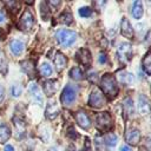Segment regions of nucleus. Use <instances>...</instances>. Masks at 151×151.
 Segmentation results:
<instances>
[{
  "mask_svg": "<svg viewBox=\"0 0 151 151\" xmlns=\"http://www.w3.org/2000/svg\"><path fill=\"white\" fill-rule=\"evenodd\" d=\"M78 13H79L80 17H83V18H87V17H90V15L92 14V9H91L90 7H81V8H79Z\"/></svg>",
  "mask_w": 151,
  "mask_h": 151,
  "instance_id": "33",
  "label": "nucleus"
},
{
  "mask_svg": "<svg viewBox=\"0 0 151 151\" xmlns=\"http://www.w3.org/2000/svg\"><path fill=\"white\" fill-rule=\"evenodd\" d=\"M100 88L109 98H114L118 93V86L114 77L110 73H105L100 80Z\"/></svg>",
  "mask_w": 151,
  "mask_h": 151,
  "instance_id": "1",
  "label": "nucleus"
},
{
  "mask_svg": "<svg viewBox=\"0 0 151 151\" xmlns=\"http://www.w3.org/2000/svg\"><path fill=\"white\" fill-rule=\"evenodd\" d=\"M55 38L59 45H61L63 47H70L76 42L78 35L74 31L71 29H58L55 33Z\"/></svg>",
  "mask_w": 151,
  "mask_h": 151,
  "instance_id": "2",
  "label": "nucleus"
},
{
  "mask_svg": "<svg viewBox=\"0 0 151 151\" xmlns=\"http://www.w3.org/2000/svg\"><path fill=\"white\" fill-rule=\"evenodd\" d=\"M21 92H22V87H21L20 84H13L12 85V87H11V94H12V97L18 98V97H20Z\"/></svg>",
  "mask_w": 151,
  "mask_h": 151,
  "instance_id": "29",
  "label": "nucleus"
},
{
  "mask_svg": "<svg viewBox=\"0 0 151 151\" xmlns=\"http://www.w3.org/2000/svg\"><path fill=\"white\" fill-rule=\"evenodd\" d=\"M117 55H118V59L122 63H127L131 59V57H132L131 44H129L126 41L120 42L118 45V48H117Z\"/></svg>",
  "mask_w": 151,
  "mask_h": 151,
  "instance_id": "6",
  "label": "nucleus"
},
{
  "mask_svg": "<svg viewBox=\"0 0 151 151\" xmlns=\"http://www.w3.org/2000/svg\"><path fill=\"white\" fill-rule=\"evenodd\" d=\"M118 142V137L114 134V133H107L105 137H104V143H105V146H109V147H113Z\"/></svg>",
  "mask_w": 151,
  "mask_h": 151,
  "instance_id": "26",
  "label": "nucleus"
},
{
  "mask_svg": "<svg viewBox=\"0 0 151 151\" xmlns=\"http://www.w3.org/2000/svg\"><path fill=\"white\" fill-rule=\"evenodd\" d=\"M139 138H140V132L138 129L136 127H130L127 129L126 131V134H125V139L129 144L131 145H136L138 142H139Z\"/></svg>",
  "mask_w": 151,
  "mask_h": 151,
  "instance_id": "11",
  "label": "nucleus"
},
{
  "mask_svg": "<svg viewBox=\"0 0 151 151\" xmlns=\"http://www.w3.org/2000/svg\"><path fill=\"white\" fill-rule=\"evenodd\" d=\"M59 21H60L61 24L70 25V24L73 21V17H72V14H71L70 12H64V13L60 14V17H59Z\"/></svg>",
  "mask_w": 151,
  "mask_h": 151,
  "instance_id": "28",
  "label": "nucleus"
},
{
  "mask_svg": "<svg viewBox=\"0 0 151 151\" xmlns=\"http://www.w3.org/2000/svg\"><path fill=\"white\" fill-rule=\"evenodd\" d=\"M74 118H76V120H77V123H78V125L80 127L87 130L91 126V120H90V118H88V116H87V113L85 111H81L80 110V111L76 112Z\"/></svg>",
  "mask_w": 151,
  "mask_h": 151,
  "instance_id": "10",
  "label": "nucleus"
},
{
  "mask_svg": "<svg viewBox=\"0 0 151 151\" xmlns=\"http://www.w3.org/2000/svg\"><path fill=\"white\" fill-rule=\"evenodd\" d=\"M6 21V14L2 9H0V24H4Z\"/></svg>",
  "mask_w": 151,
  "mask_h": 151,
  "instance_id": "36",
  "label": "nucleus"
},
{
  "mask_svg": "<svg viewBox=\"0 0 151 151\" xmlns=\"http://www.w3.org/2000/svg\"><path fill=\"white\" fill-rule=\"evenodd\" d=\"M34 26V14L31 12V9H26L21 18L19 19V22H18V27L19 29L21 31H25V32H28L33 28Z\"/></svg>",
  "mask_w": 151,
  "mask_h": 151,
  "instance_id": "4",
  "label": "nucleus"
},
{
  "mask_svg": "<svg viewBox=\"0 0 151 151\" xmlns=\"http://www.w3.org/2000/svg\"><path fill=\"white\" fill-rule=\"evenodd\" d=\"M68 74H70V77H71L72 79H74V80H81V79H84V72H83V70H81L80 67H78V66L72 67V68L70 70Z\"/></svg>",
  "mask_w": 151,
  "mask_h": 151,
  "instance_id": "24",
  "label": "nucleus"
},
{
  "mask_svg": "<svg viewBox=\"0 0 151 151\" xmlns=\"http://www.w3.org/2000/svg\"><path fill=\"white\" fill-rule=\"evenodd\" d=\"M120 33L125 38H129V39L133 38V28H132L130 21L126 18H122V21H120Z\"/></svg>",
  "mask_w": 151,
  "mask_h": 151,
  "instance_id": "12",
  "label": "nucleus"
},
{
  "mask_svg": "<svg viewBox=\"0 0 151 151\" xmlns=\"http://www.w3.org/2000/svg\"><path fill=\"white\" fill-rule=\"evenodd\" d=\"M96 79H97L96 73H94V72H93V73H91V80H92V81H96Z\"/></svg>",
  "mask_w": 151,
  "mask_h": 151,
  "instance_id": "41",
  "label": "nucleus"
},
{
  "mask_svg": "<svg viewBox=\"0 0 151 151\" xmlns=\"http://www.w3.org/2000/svg\"><path fill=\"white\" fill-rule=\"evenodd\" d=\"M40 72H41V74L44 77L48 78V77H51L53 74V68H52V66L48 63H42L40 65Z\"/></svg>",
  "mask_w": 151,
  "mask_h": 151,
  "instance_id": "27",
  "label": "nucleus"
},
{
  "mask_svg": "<svg viewBox=\"0 0 151 151\" xmlns=\"http://www.w3.org/2000/svg\"><path fill=\"white\" fill-rule=\"evenodd\" d=\"M120 151H133V150H132L131 146H129V145H124V146H122Z\"/></svg>",
  "mask_w": 151,
  "mask_h": 151,
  "instance_id": "38",
  "label": "nucleus"
},
{
  "mask_svg": "<svg viewBox=\"0 0 151 151\" xmlns=\"http://www.w3.org/2000/svg\"><path fill=\"white\" fill-rule=\"evenodd\" d=\"M50 151H57V149L55 147H52V149H50Z\"/></svg>",
  "mask_w": 151,
  "mask_h": 151,
  "instance_id": "43",
  "label": "nucleus"
},
{
  "mask_svg": "<svg viewBox=\"0 0 151 151\" xmlns=\"http://www.w3.org/2000/svg\"><path fill=\"white\" fill-rule=\"evenodd\" d=\"M11 137V130L6 124H0V143H5Z\"/></svg>",
  "mask_w": 151,
  "mask_h": 151,
  "instance_id": "23",
  "label": "nucleus"
},
{
  "mask_svg": "<svg viewBox=\"0 0 151 151\" xmlns=\"http://www.w3.org/2000/svg\"><path fill=\"white\" fill-rule=\"evenodd\" d=\"M105 104V98H104V94L101 93V91L98 88V87H94L88 97V105L92 106V107H96V109H99L103 105Z\"/></svg>",
  "mask_w": 151,
  "mask_h": 151,
  "instance_id": "7",
  "label": "nucleus"
},
{
  "mask_svg": "<svg viewBox=\"0 0 151 151\" xmlns=\"http://www.w3.org/2000/svg\"><path fill=\"white\" fill-rule=\"evenodd\" d=\"M67 151H76V149H74L73 145H70V146L67 147Z\"/></svg>",
  "mask_w": 151,
  "mask_h": 151,
  "instance_id": "42",
  "label": "nucleus"
},
{
  "mask_svg": "<svg viewBox=\"0 0 151 151\" xmlns=\"http://www.w3.org/2000/svg\"><path fill=\"white\" fill-rule=\"evenodd\" d=\"M98 61H99L100 64H105V63H106V54H105L104 52H100V53H99Z\"/></svg>",
  "mask_w": 151,
  "mask_h": 151,
  "instance_id": "34",
  "label": "nucleus"
},
{
  "mask_svg": "<svg viewBox=\"0 0 151 151\" xmlns=\"http://www.w3.org/2000/svg\"><path fill=\"white\" fill-rule=\"evenodd\" d=\"M59 113V107L54 101H48L46 105V110H45V116L47 119L52 120L54 119Z\"/></svg>",
  "mask_w": 151,
  "mask_h": 151,
  "instance_id": "15",
  "label": "nucleus"
},
{
  "mask_svg": "<svg viewBox=\"0 0 151 151\" xmlns=\"http://www.w3.org/2000/svg\"><path fill=\"white\" fill-rule=\"evenodd\" d=\"M20 65H21V70H22L27 76H29L31 78L35 77L34 65H33V63H32L31 60H24V61L20 63Z\"/></svg>",
  "mask_w": 151,
  "mask_h": 151,
  "instance_id": "18",
  "label": "nucleus"
},
{
  "mask_svg": "<svg viewBox=\"0 0 151 151\" xmlns=\"http://www.w3.org/2000/svg\"><path fill=\"white\" fill-rule=\"evenodd\" d=\"M131 13H132V17H133L134 19H140V18L143 17L144 9H143V4H142V1L137 0V1L133 2Z\"/></svg>",
  "mask_w": 151,
  "mask_h": 151,
  "instance_id": "21",
  "label": "nucleus"
},
{
  "mask_svg": "<svg viewBox=\"0 0 151 151\" xmlns=\"http://www.w3.org/2000/svg\"><path fill=\"white\" fill-rule=\"evenodd\" d=\"M96 147L98 151H103L105 147V143H104V138L101 136H96Z\"/></svg>",
  "mask_w": 151,
  "mask_h": 151,
  "instance_id": "31",
  "label": "nucleus"
},
{
  "mask_svg": "<svg viewBox=\"0 0 151 151\" xmlns=\"http://www.w3.org/2000/svg\"><path fill=\"white\" fill-rule=\"evenodd\" d=\"M53 61H54V66L57 67L58 71L64 70V68L66 67V64H67V59H66V57H65L63 53H60V52H58V53L55 54Z\"/></svg>",
  "mask_w": 151,
  "mask_h": 151,
  "instance_id": "20",
  "label": "nucleus"
},
{
  "mask_svg": "<svg viewBox=\"0 0 151 151\" xmlns=\"http://www.w3.org/2000/svg\"><path fill=\"white\" fill-rule=\"evenodd\" d=\"M117 79L119 83L124 84V85H131L134 81V77L131 72H127L125 70H122L117 73Z\"/></svg>",
  "mask_w": 151,
  "mask_h": 151,
  "instance_id": "14",
  "label": "nucleus"
},
{
  "mask_svg": "<svg viewBox=\"0 0 151 151\" xmlns=\"http://www.w3.org/2000/svg\"><path fill=\"white\" fill-rule=\"evenodd\" d=\"M4 94H5V91H4V88L0 86V101H1L2 98H4Z\"/></svg>",
  "mask_w": 151,
  "mask_h": 151,
  "instance_id": "40",
  "label": "nucleus"
},
{
  "mask_svg": "<svg viewBox=\"0 0 151 151\" xmlns=\"http://www.w3.org/2000/svg\"><path fill=\"white\" fill-rule=\"evenodd\" d=\"M48 4H50L51 6H59L61 2H60V1H50Z\"/></svg>",
  "mask_w": 151,
  "mask_h": 151,
  "instance_id": "39",
  "label": "nucleus"
},
{
  "mask_svg": "<svg viewBox=\"0 0 151 151\" xmlns=\"http://www.w3.org/2000/svg\"><path fill=\"white\" fill-rule=\"evenodd\" d=\"M7 72V60L2 54H0V73L6 74Z\"/></svg>",
  "mask_w": 151,
  "mask_h": 151,
  "instance_id": "32",
  "label": "nucleus"
},
{
  "mask_svg": "<svg viewBox=\"0 0 151 151\" xmlns=\"http://www.w3.org/2000/svg\"><path fill=\"white\" fill-rule=\"evenodd\" d=\"M138 110L143 116L150 114V101L144 94H139L138 97Z\"/></svg>",
  "mask_w": 151,
  "mask_h": 151,
  "instance_id": "13",
  "label": "nucleus"
},
{
  "mask_svg": "<svg viewBox=\"0 0 151 151\" xmlns=\"http://www.w3.org/2000/svg\"><path fill=\"white\" fill-rule=\"evenodd\" d=\"M76 59L78 60L79 64H81L83 66L85 67H88L91 65V52L87 50V48H80L77 51L76 53Z\"/></svg>",
  "mask_w": 151,
  "mask_h": 151,
  "instance_id": "8",
  "label": "nucleus"
},
{
  "mask_svg": "<svg viewBox=\"0 0 151 151\" xmlns=\"http://www.w3.org/2000/svg\"><path fill=\"white\" fill-rule=\"evenodd\" d=\"M81 151H91V146H90V140L88 138H86V142H85V146L83 147Z\"/></svg>",
  "mask_w": 151,
  "mask_h": 151,
  "instance_id": "35",
  "label": "nucleus"
},
{
  "mask_svg": "<svg viewBox=\"0 0 151 151\" xmlns=\"http://www.w3.org/2000/svg\"><path fill=\"white\" fill-rule=\"evenodd\" d=\"M28 93H29L33 103H35L38 105H42V101H44L42 93H41V91H40V88L38 87L37 84H34V83L29 84V86H28Z\"/></svg>",
  "mask_w": 151,
  "mask_h": 151,
  "instance_id": "9",
  "label": "nucleus"
},
{
  "mask_svg": "<svg viewBox=\"0 0 151 151\" xmlns=\"http://www.w3.org/2000/svg\"><path fill=\"white\" fill-rule=\"evenodd\" d=\"M77 98V87L73 85H66L60 94V101L64 106H70L76 101Z\"/></svg>",
  "mask_w": 151,
  "mask_h": 151,
  "instance_id": "3",
  "label": "nucleus"
},
{
  "mask_svg": "<svg viewBox=\"0 0 151 151\" xmlns=\"http://www.w3.org/2000/svg\"><path fill=\"white\" fill-rule=\"evenodd\" d=\"M143 68L146 74L151 76V51H149L143 59Z\"/></svg>",
  "mask_w": 151,
  "mask_h": 151,
  "instance_id": "25",
  "label": "nucleus"
},
{
  "mask_svg": "<svg viewBox=\"0 0 151 151\" xmlns=\"http://www.w3.org/2000/svg\"><path fill=\"white\" fill-rule=\"evenodd\" d=\"M4 151H14V147H13L12 145L7 144V145H5V147H4Z\"/></svg>",
  "mask_w": 151,
  "mask_h": 151,
  "instance_id": "37",
  "label": "nucleus"
},
{
  "mask_svg": "<svg viewBox=\"0 0 151 151\" xmlns=\"http://www.w3.org/2000/svg\"><path fill=\"white\" fill-rule=\"evenodd\" d=\"M123 111H124V113H125L126 117L133 116L134 107H133V101H132V99L130 97H126L123 100Z\"/></svg>",
  "mask_w": 151,
  "mask_h": 151,
  "instance_id": "19",
  "label": "nucleus"
},
{
  "mask_svg": "<svg viewBox=\"0 0 151 151\" xmlns=\"http://www.w3.org/2000/svg\"><path fill=\"white\" fill-rule=\"evenodd\" d=\"M58 90V83L57 80H46L44 83V92L47 97L53 96Z\"/></svg>",
  "mask_w": 151,
  "mask_h": 151,
  "instance_id": "17",
  "label": "nucleus"
},
{
  "mask_svg": "<svg viewBox=\"0 0 151 151\" xmlns=\"http://www.w3.org/2000/svg\"><path fill=\"white\" fill-rule=\"evenodd\" d=\"M40 13H41V18L44 20H47L50 18V11H48V7L45 2L40 4Z\"/></svg>",
  "mask_w": 151,
  "mask_h": 151,
  "instance_id": "30",
  "label": "nucleus"
},
{
  "mask_svg": "<svg viewBox=\"0 0 151 151\" xmlns=\"http://www.w3.org/2000/svg\"><path fill=\"white\" fill-rule=\"evenodd\" d=\"M13 124L15 127V134L18 138H20L21 136H24L25 133V122L20 118H13Z\"/></svg>",
  "mask_w": 151,
  "mask_h": 151,
  "instance_id": "22",
  "label": "nucleus"
},
{
  "mask_svg": "<svg viewBox=\"0 0 151 151\" xmlns=\"http://www.w3.org/2000/svg\"><path fill=\"white\" fill-rule=\"evenodd\" d=\"M96 125L100 131H109L112 127V117L109 112H100L96 116Z\"/></svg>",
  "mask_w": 151,
  "mask_h": 151,
  "instance_id": "5",
  "label": "nucleus"
},
{
  "mask_svg": "<svg viewBox=\"0 0 151 151\" xmlns=\"http://www.w3.org/2000/svg\"><path fill=\"white\" fill-rule=\"evenodd\" d=\"M24 42L19 39H12L9 41V50L14 55H20L24 51Z\"/></svg>",
  "mask_w": 151,
  "mask_h": 151,
  "instance_id": "16",
  "label": "nucleus"
}]
</instances>
